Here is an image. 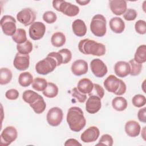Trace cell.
Segmentation results:
<instances>
[{
	"instance_id": "1",
	"label": "cell",
	"mask_w": 146,
	"mask_h": 146,
	"mask_svg": "<svg viewBox=\"0 0 146 146\" xmlns=\"http://www.w3.org/2000/svg\"><path fill=\"white\" fill-rule=\"evenodd\" d=\"M66 120L70 129L74 132L80 131L86 124L83 112L78 107H71L68 109Z\"/></svg>"
},
{
	"instance_id": "2",
	"label": "cell",
	"mask_w": 146,
	"mask_h": 146,
	"mask_svg": "<svg viewBox=\"0 0 146 146\" xmlns=\"http://www.w3.org/2000/svg\"><path fill=\"white\" fill-rule=\"evenodd\" d=\"M78 48L80 52L85 55L100 56L106 53V47L103 44L90 39L81 40L78 43Z\"/></svg>"
},
{
	"instance_id": "3",
	"label": "cell",
	"mask_w": 146,
	"mask_h": 146,
	"mask_svg": "<svg viewBox=\"0 0 146 146\" xmlns=\"http://www.w3.org/2000/svg\"><path fill=\"white\" fill-rule=\"evenodd\" d=\"M106 25V18L102 14H96L92 18L90 30L96 36L102 37L105 35L107 31Z\"/></svg>"
},
{
	"instance_id": "4",
	"label": "cell",
	"mask_w": 146,
	"mask_h": 146,
	"mask_svg": "<svg viewBox=\"0 0 146 146\" xmlns=\"http://www.w3.org/2000/svg\"><path fill=\"white\" fill-rule=\"evenodd\" d=\"M53 7L58 11L68 17H75L79 13V7L75 5L62 0L53 1Z\"/></svg>"
},
{
	"instance_id": "5",
	"label": "cell",
	"mask_w": 146,
	"mask_h": 146,
	"mask_svg": "<svg viewBox=\"0 0 146 146\" xmlns=\"http://www.w3.org/2000/svg\"><path fill=\"white\" fill-rule=\"evenodd\" d=\"M56 67L57 64L55 60L52 57L47 56L36 64L35 70L38 74L45 75L52 72Z\"/></svg>"
},
{
	"instance_id": "6",
	"label": "cell",
	"mask_w": 146,
	"mask_h": 146,
	"mask_svg": "<svg viewBox=\"0 0 146 146\" xmlns=\"http://www.w3.org/2000/svg\"><path fill=\"white\" fill-rule=\"evenodd\" d=\"M1 27L5 35L13 36L17 30L16 20L11 15H5L1 19Z\"/></svg>"
},
{
	"instance_id": "7",
	"label": "cell",
	"mask_w": 146,
	"mask_h": 146,
	"mask_svg": "<svg viewBox=\"0 0 146 146\" xmlns=\"http://www.w3.org/2000/svg\"><path fill=\"white\" fill-rule=\"evenodd\" d=\"M18 132L13 126H7L3 129L1 134L0 144L2 146H7L16 140Z\"/></svg>"
},
{
	"instance_id": "8",
	"label": "cell",
	"mask_w": 146,
	"mask_h": 146,
	"mask_svg": "<svg viewBox=\"0 0 146 146\" xmlns=\"http://www.w3.org/2000/svg\"><path fill=\"white\" fill-rule=\"evenodd\" d=\"M63 117V111L59 107H52L47 113L46 119L49 125L52 127L58 126L62 122Z\"/></svg>"
},
{
	"instance_id": "9",
	"label": "cell",
	"mask_w": 146,
	"mask_h": 146,
	"mask_svg": "<svg viewBox=\"0 0 146 146\" xmlns=\"http://www.w3.org/2000/svg\"><path fill=\"white\" fill-rule=\"evenodd\" d=\"M36 18V14L30 8H25L17 14V19L25 26L32 25Z\"/></svg>"
},
{
	"instance_id": "10",
	"label": "cell",
	"mask_w": 146,
	"mask_h": 146,
	"mask_svg": "<svg viewBox=\"0 0 146 146\" xmlns=\"http://www.w3.org/2000/svg\"><path fill=\"white\" fill-rule=\"evenodd\" d=\"M46 32V26L41 22H34L30 25L29 30V36L34 40H39L43 38Z\"/></svg>"
},
{
	"instance_id": "11",
	"label": "cell",
	"mask_w": 146,
	"mask_h": 146,
	"mask_svg": "<svg viewBox=\"0 0 146 146\" xmlns=\"http://www.w3.org/2000/svg\"><path fill=\"white\" fill-rule=\"evenodd\" d=\"M90 67L93 74L97 78H102L107 73L106 64L100 59H94L90 63Z\"/></svg>"
},
{
	"instance_id": "12",
	"label": "cell",
	"mask_w": 146,
	"mask_h": 146,
	"mask_svg": "<svg viewBox=\"0 0 146 146\" xmlns=\"http://www.w3.org/2000/svg\"><path fill=\"white\" fill-rule=\"evenodd\" d=\"M100 131L96 126H91L86 129L80 136V139L84 143L95 141L99 137Z\"/></svg>"
},
{
	"instance_id": "13",
	"label": "cell",
	"mask_w": 146,
	"mask_h": 146,
	"mask_svg": "<svg viewBox=\"0 0 146 146\" xmlns=\"http://www.w3.org/2000/svg\"><path fill=\"white\" fill-rule=\"evenodd\" d=\"M13 65L16 69L19 71L27 70L30 65L29 55L22 54L18 52L14 59Z\"/></svg>"
},
{
	"instance_id": "14",
	"label": "cell",
	"mask_w": 146,
	"mask_h": 146,
	"mask_svg": "<svg viewBox=\"0 0 146 146\" xmlns=\"http://www.w3.org/2000/svg\"><path fill=\"white\" fill-rule=\"evenodd\" d=\"M102 107L101 99L96 96H90L86 103V110L89 113L98 112Z\"/></svg>"
},
{
	"instance_id": "15",
	"label": "cell",
	"mask_w": 146,
	"mask_h": 146,
	"mask_svg": "<svg viewBox=\"0 0 146 146\" xmlns=\"http://www.w3.org/2000/svg\"><path fill=\"white\" fill-rule=\"evenodd\" d=\"M71 70L72 74L76 76L86 74L88 70V63L84 60L78 59L72 64Z\"/></svg>"
},
{
	"instance_id": "16",
	"label": "cell",
	"mask_w": 146,
	"mask_h": 146,
	"mask_svg": "<svg viewBox=\"0 0 146 146\" xmlns=\"http://www.w3.org/2000/svg\"><path fill=\"white\" fill-rule=\"evenodd\" d=\"M109 5L111 11L116 15H122L127 9V2L124 0H111Z\"/></svg>"
},
{
	"instance_id": "17",
	"label": "cell",
	"mask_w": 146,
	"mask_h": 146,
	"mask_svg": "<svg viewBox=\"0 0 146 146\" xmlns=\"http://www.w3.org/2000/svg\"><path fill=\"white\" fill-rule=\"evenodd\" d=\"M103 84L107 91L115 94L119 87L120 79L113 75H110L104 80Z\"/></svg>"
},
{
	"instance_id": "18",
	"label": "cell",
	"mask_w": 146,
	"mask_h": 146,
	"mask_svg": "<svg viewBox=\"0 0 146 146\" xmlns=\"http://www.w3.org/2000/svg\"><path fill=\"white\" fill-rule=\"evenodd\" d=\"M115 74L120 78H125L130 73V66L128 62L119 61L114 66Z\"/></svg>"
},
{
	"instance_id": "19",
	"label": "cell",
	"mask_w": 146,
	"mask_h": 146,
	"mask_svg": "<svg viewBox=\"0 0 146 146\" xmlns=\"http://www.w3.org/2000/svg\"><path fill=\"white\" fill-rule=\"evenodd\" d=\"M125 132L130 137H135L139 135L141 127L139 123L135 120L128 121L125 124Z\"/></svg>"
},
{
	"instance_id": "20",
	"label": "cell",
	"mask_w": 146,
	"mask_h": 146,
	"mask_svg": "<svg viewBox=\"0 0 146 146\" xmlns=\"http://www.w3.org/2000/svg\"><path fill=\"white\" fill-rule=\"evenodd\" d=\"M72 29L74 34L79 37L84 36L87 30L84 22L80 19H76L72 22Z\"/></svg>"
},
{
	"instance_id": "21",
	"label": "cell",
	"mask_w": 146,
	"mask_h": 146,
	"mask_svg": "<svg viewBox=\"0 0 146 146\" xmlns=\"http://www.w3.org/2000/svg\"><path fill=\"white\" fill-rule=\"evenodd\" d=\"M109 25L111 30L116 34L122 33L125 29L124 22L121 18L118 17L111 18L110 21Z\"/></svg>"
},
{
	"instance_id": "22",
	"label": "cell",
	"mask_w": 146,
	"mask_h": 146,
	"mask_svg": "<svg viewBox=\"0 0 146 146\" xmlns=\"http://www.w3.org/2000/svg\"><path fill=\"white\" fill-rule=\"evenodd\" d=\"M94 83L88 78H83L79 80L77 85L78 90L84 94H89L92 90Z\"/></svg>"
},
{
	"instance_id": "23",
	"label": "cell",
	"mask_w": 146,
	"mask_h": 146,
	"mask_svg": "<svg viewBox=\"0 0 146 146\" xmlns=\"http://www.w3.org/2000/svg\"><path fill=\"white\" fill-rule=\"evenodd\" d=\"M66 40V39L64 34L59 31L54 33L51 38V43L52 45L56 47L63 46L65 44Z\"/></svg>"
},
{
	"instance_id": "24",
	"label": "cell",
	"mask_w": 146,
	"mask_h": 146,
	"mask_svg": "<svg viewBox=\"0 0 146 146\" xmlns=\"http://www.w3.org/2000/svg\"><path fill=\"white\" fill-rule=\"evenodd\" d=\"M128 106L127 100L122 96H117L113 99L112 106L117 111H123L125 110Z\"/></svg>"
},
{
	"instance_id": "25",
	"label": "cell",
	"mask_w": 146,
	"mask_h": 146,
	"mask_svg": "<svg viewBox=\"0 0 146 146\" xmlns=\"http://www.w3.org/2000/svg\"><path fill=\"white\" fill-rule=\"evenodd\" d=\"M136 62L142 64L146 61V46L142 44L139 46L134 55V59Z\"/></svg>"
},
{
	"instance_id": "26",
	"label": "cell",
	"mask_w": 146,
	"mask_h": 146,
	"mask_svg": "<svg viewBox=\"0 0 146 146\" xmlns=\"http://www.w3.org/2000/svg\"><path fill=\"white\" fill-rule=\"evenodd\" d=\"M30 106L32 108L34 111L37 113L40 114L44 112L46 108V104L44 102L43 97L40 96V97L35 100L34 103L30 104Z\"/></svg>"
},
{
	"instance_id": "27",
	"label": "cell",
	"mask_w": 146,
	"mask_h": 146,
	"mask_svg": "<svg viewBox=\"0 0 146 146\" xmlns=\"http://www.w3.org/2000/svg\"><path fill=\"white\" fill-rule=\"evenodd\" d=\"M33 82V76L29 72H23L21 73L18 77L19 84L23 87H29Z\"/></svg>"
},
{
	"instance_id": "28",
	"label": "cell",
	"mask_w": 146,
	"mask_h": 146,
	"mask_svg": "<svg viewBox=\"0 0 146 146\" xmlns=\"http://www.w3.org/2000/svg\"><path fill=\"white\" fill-rule=\"evenodd\" d=\"M13 74L10 69L6 67L1 68L0 70V84L1 85L7 84L12 79Z\"/></svg>"
},
{
	"instance_id": "29",
	"label": "cell",
	"mask_w": 146,
	"mask_h": 146,
	"mask_svg": "<svg viewBox=\"0 0 146 146\" xmlns=\"http://www.w3.org/2000/svg\"><path fill=\"white\" fill-rule=\"evenodd\" d=\"M58 91V87L55 84L52 82H48L46 88L42 92V93L47 98H53L57 96Z\"/></svg>"
},
{
	"instance_id": "30",
	"label": "cell",
	"mask_w": 146,
	"mask_h": 146,
	"mask_svg": "<svg viewBox=\"0 0 146 146\" xmlns=\"http://www.w3.org/2000/svg\"><path fill=\"white\" fill-rule=\"evenodd\" d=\"M40 95L36 92L30 90H27L23 92L22 99L26 103L30 104L36 100L40 97Z\"/></svg>"
},
{
	"instance_id": "31",
	"label": "cell",
	"mask_w": 146,
	"mask_h": 146,
	"mask_svg": "<svg viewBox=\"0 0 146 146\" xmlns=\"http://www.w3.org/2000/svg\"><path fill=\"white\" fill-rule=\"evenodd\" d=\"M12 39L17 44H22L27 40L26 32L25 29L18 28L15 34L12 36Z\"/></svg>"
},
{
	"instance_id": "32",
	"label": "cell",
	"mask_w": 146,
	"mask_h": 146,
	"mask_svg": "<svg viewBox=\"0 0 146 146\" xmlns=\"http://www.w3.org/2000/svg\"><path fill=\"white\" fill-rule=\"evenodd\" d=\"M48 82L47 80L42 78H36L33 80L32 87L37 91H43L47 86Z\"/></svg>"
},
{
	"instance_id": "33",
	"label": "cell",
	"mask_w": 146,
	"mask_h": 146,
	"mask_svg": "<svg viewBox=\"0 0 146 146\" xmlns=\"http://www.w3.org/2000/svg\"><path fill=\"white\" fill-rule=\"evenodd\" d=\"M17 50L21 54L28 55L33 50V44L30 40H27L22 44H17Z\"/></svg>"
},
{
	"instance_id": "34",
	"label": "cell",
	"mask_w": 146,
	"mask_h": 146,
	"mask_svg": "<svg viewBox=\"0 0 146 146\" xmlns=\"http://www.w3.org/2000/svg\"><path fill=\"white\" fill-rule=\"evenodd\" d=\"M128 63L130 66L129 74L132 76L139 75L142 70V64L136 62L133 59H131Z\"/></svg>"
},
{
	"instance_id": "35",
	"label": "cell",
	"mask_w": 146,
	"mask_h": 146,
	"mask_svg": "<svg viewBox=\"0 0 146 146\" xmlns=\"http://www.w3.org/2000/svg\"><path fill=\"white\" fill-rule=\"evenodd\" d=\"M96 96L102 99L104 95V88L99 84L94 83V87L92 91L88 94V96Z\"/></svg>"
},
{
	"instance_id": "36",
	"label": "cell",
	"mask_w": 146,
	"mask_h": 146,
	"mask_svg": "<svg viewBox=\"0 0 146 146\" xmlns=\"http://www.w3.org/2000/svg\"><path fill=\"white\" fill-rule=\"evenodd\" d=\"M132 104L136 107H141L146 103V98L145 96L141 94L135 95L132 99Z\"/></svg>"
},
{
	"instance_id": "37",
	"label": "cell",
	"mask_w": 146,
	"mask_h": 146,
	"mask_svg": "<svg viewBox=\"0 0 146 146\" xmlns=\"http://www.w3.org/2000/svg\"><path fill=\"white\" fill-rule=\"evenodd\" d=\"M43 19L47 23L51 24L54 23L57 19L56 14L52 11H46L43 15Z\"/></svg>"
},
{
	"instance_id": "38",
	"label": "cell",
	"mask_w": 146,
	"mask_h": 146,
	"mask_svg": "<svg viewBox=\"0 0 146 146\" xmlns=\"http://www.w3.org/2000/svg\"><path fill=\"white\" fill-rule=\"evenodd\" d=\"M62 56L63 64H66L70 62L72 59V53L67 48H63L58 51Z\"/></svg>"
},
{
	"instance_id": "39",
	"label": "cell",
	"mask_w": 146,
	"mask_h": 146,
	"mask_svg": "<svg viewBox=\"0 0 146 146\" xmlns=\"http://www.w3.org/2000/svg\"><path fill=\"white\" fill-rule=\"evenodd\" d=\"M113 143V140L112 136L109 134L103 135L96 145H106L108 146H112Z\"/></svg>"
},
{
	"instance_id": "40",
	"label": "cell",
	"mask_w": 146,
	"mask_h": 146,
	"mask_svg": "<svg viewBox=\"0 0 146 146\" xmlns=\"http://www.w3.org/2000/svg\"><path fill=\"white\" fill-rule=\"evenodd\" d=\"M135 31L139 34H145L146 33V22L143 20H139L135 24Z\"/></svg>"
},
{
	"instance_id": "41",
	"label": "cell",
	"mask_w": 146,
	"mask_h": 146,
	"mask_svg": "<svg viewBox=\"0 0 146 146\" xmlns=\"http://www.w3.org/2000/svg\"><path fill=\"white\" fill-rule=\"evenodd\" d=\"M137 16V13L135 9H128L123 14V18L125 20L131 21L135 20Z\"/></svg>"
},
{
	"instance_id": "42",
	"label": "cell",
	"mask_w": 146,
	"mask_h": 146,
	"mask_svg": "<svg viewBox=\"0 0 146 146\" xmlns=\"http://www.w3.org/2000/svg\"><path fill=\"white\" fill-rule=\"evenodd\" d=\"M72 95L73 97L75 98L80 103H84L87 100V95L80 92L78 90L77 87H75L72 89Z\"/></svg>"
},
{
	"instance_id": "43",
	"label": "cell",
	"mask_w": 146,
	"mask_h": 146,
	"mask_svg": "<svg viewBox=\"0 0 146 146\" xmlns=\"http://www.w3.org/2000/svg\"><path fill=\"white\" fill-rule=\"evenodd\" d=\"M5 96L9 100H16L19 96V92L16 89H10L6 92Z\"/></svg>"
},
{
	"instance_id": "44",
	"label": "cell",
	"mask_w": 146,
	"mask_h": 146,
	"mask_svg": "<svg viewBox=\"0 0 146 146\" xmlns=\"http://www.w3.org/2000/svg\"><path fill=\"white\" fill-rule=\"evenodd\" d=\"M47 56L52 57L55 60L57 64V66H59L63 64L62 56L58 52H51L47 55Z\"/></svg>"
},
{
	"instance_id": "45",
	"label": "cell",
	"mask_w": 146,
	"mask_h": 146,
	"mask_svg": "<svg viewBox=\"0 0 146 146\" xmlns=\"http://www.w3.org/2000/svg\"><path fill=\"white\" fill-rule=\"evenodd\" d=\"M126 89H127V87H126L125 83L122 80L120 79L119 87L117 91L114 94H115L116 95H118V96L122 95L125 92Z\"/></svg>"
},
{
	"instance_id": "46",
	"label": "cell",
	"mask_w": 146,
	"mask_h": 146,
	"mask_svg": "<svg viewBox=\"0 0 146 146\" xmlns=\"http://www.w3.org/2000/svg\"><path fill=\"white\" fill-rule=\"evenodd\" d=\"M137 118L141 122H146V107H144L139 110L137 112Z\"/></svg>"
},
{
	"instance_id": "47",
	"label": "cell",
	"mask_w": 146,
	"mask_h": 146,
	"mask_svg": "<svg viewBox=\"0 0 146 146\" xmlns=\"http://www.w3.org/2000/svg\"><path fill=\"white\" fill-rule=\"evenodd\" d=\"M82 144L78 142V140H76L75 139H69L67 140L64 143V145L68 146V145H81Z\"/></svg>"
},
{
	"instance_id": "48",
	"label": "cell",
	"mask_w": 146,
	"mask_h": 146,
	"mask_svg": "<svg viewBox=\"0 0 146 146\" xmlns=\"http://www.w3.org/2000/svg\"><path fill=\"white\" fill-rule=\"evenodd\" d=\"M76 2L79 3L80 5L84 6L90 2V1H76Z\"/></svg>"
},
{
	"instance_id": "49",
	"label": "cell",
	"mask_w": 146,
	"mask_h": 146,
	"mask_svg": "<svg viewBox=\"0 0 146 146\" xmlns=\"http://www.w3.org/2000/svg\"><path fill=\"white\" fill-rule=\"evenodd\" d=\"M145 126L144 127L143 129L141 130V136L144 140H145Z\"/></svg>"
}]
</instances>
